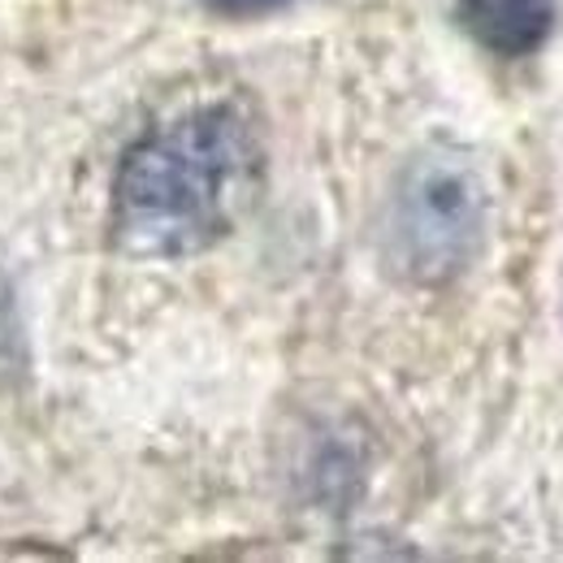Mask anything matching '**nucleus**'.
I'll return each mask as SVG.
<instances>
[{
  "label": "nucleus",
  "instance_id": "1",
  "mask_svg": "<svg viewBox=\"0 0 563 563\" xmlns=\"http://www.w3.org/2000/svg\"><path fill=\"white\" fill-rule=\"evenodd\" d=\"M265 187L256 122L230 104H200L147 131L113 183V234L143 261H183L221 243Z\"/></svg>",
  "mask_w": 563,
  "mask_h": 563
},
{
  "label": "nucleus",
  "instance_id": "2",
  "mask_svg": "<svg viewBox=\"0 0 563 563\" xmlns=\"http://www.w3.org/2000/svg\"><path fill=\"white\" fill-rule=\"evenodd\" d=\"M486 243L482 174L455 152L417 156L386 205L382 252L386 265L412 286L455 282Z\"/></svg>",
  "mask_w": 563,
  "mask_h": 563
},
{
  "label": "nucleus",
  "instance_id": "3",
  "mask_svg": "<svg viewBox=\"0 0 563 563\" xmlns=\"http://www.w3.org/2000/svg\"><path fill=\"white\" fill-rule=\"evenodd\" d=\"M455 22L490 57L520 62L547 48L560 9L555 0H455Z\"/></svg>",
  "mask_w": 563,
  "mask_h": 563
},
{
  "label": "nucleus",
  "instance_id": "4",
  "mask_svg": "<svg viewBox=\"0 0 563 563\" xmlns=\"http://www.w3.org/2000/svg\"><path fill=\"white\" fill-rule=\"evenodd\" d=\"M22 339H18V321H13V303H9V286L0 282V373L4 377H13L18 373V364H22Z\"/></svg>",
  "mask_w": 563,
  "mask_h": 563
},
{
  "label": "nucleus",
  "instance_id": "5",
  "mask_svg": "<svg viewBox=\"0 0 563 563\" xmlns=\"http://www.w3.org/2000/svg\"><path fill=\"white\" fill-rule=\"evenodd\" d=\"M205 9H212V13H221V18H265V13H278V9H286L290 0H200Z\"/></svg>",
  "mask_w": 563,
  "mask_h": 563
}]
</instances>
